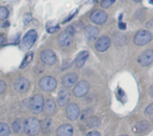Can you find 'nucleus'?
<instances>
[{
	"mask_svg": "<svg viewBox=\"0 0 153 136\" xmlns=\"http://www.w3.org/2000/svg\"><path fill=\"white\" fill-rule=\"evenodd\" d=\"M150 94H151V96L153 98V85L150 88Z\"/></svg>",
	"mask_w": 153,
	"mask_h": 136,
	"instance_id": "f704fd0d",
	"label": "nucleus"
},
{
	"mask_svg": "<svg viewBox=\"0 0 153 136\" xmlns=\"http://www.w3.org/2000/svg\"><path fill=\"white\" fill-rule=\"evenodd\" d=\"M78 80V75L76 74L71 73V74H65L63 78H62V83L65 87H72L74 84H75V82Z\"/></svg>",
	"mask_w": 153,
	"mask_h": 136,
	"instance_id": "4468645a",
	"label": "nucleus"
},
{
	"mask_svg": "<svg viewBox=\"0 0 153 136\" xmlns=\"http://www.w3.org/2000/svg\"><path fill=\"white\" fill-rule=\"evenodd\" d=\"M90 90V85L86 81H82L76 84L74 89V95L77 98L84 97Z\"/></svg>",
	"mask_w": 153,
	"mask_h": 136,
	"instance_id": "0eeeda50",
	"label": "nucleus"
},
{
	"mask_svg": "<svg viewBox=\"0 0 153 136\" xmlns=\"http://www.w3.org/2000/svg\"><path fill=\"white\" fill-rule=\"evenodd\" d=\"M120 136H128V135H120Z\"/></svg>",
	"mask_w": 153,
	"mask_h": 136,
	"instance_id": "58836bf2",
	"label": "nucleus"
},
{
	"mask_svg": "<svg viewBox=\"0 0 153 136\" xmlns=\"http://www.w3.org/2000/svg\"><path fill=\"white\" fill-rule=\"evenodd\" d=\"M9 15V11L4 6H0V21L5 20Z\"/></svg>",
	"mask_w": 153,
	"mask_h": 136,
	"instance_id": "393cba45",
	"label": "nucleus"
},
{
	"mask_svg": "<svg viewBox=\"0 0 153 136\" xmlns=\"http://www.w3.org/2000/svg\"><path fill=\"white\" fill-rule=\"evenodd\" d=\"M84 32H85V37H86L87 39H89V40H93V39H95L98 37L99 33H100L99 29H97V28L94 27V26H91V25H90V26H87V27L85 28Z\"/></svg>",
	"mask_w": 153,
	"mask_h": 136,
	"instance_id": "a211bd4d",
	"label": "nucleus"
},
{
	"mask_svg": "<svg viewBox=\"0 0 153 136\" xmlns=\"http://www.w3.org/2000/svg\"><path fill=\"white\" fill-rule=\"evenodd\" d=\"M9 135L10 127L4 123H0V136H9Z\"/></svg>",
	"mask_w": 153,
	"mask_h": 136,
	"instance_id": "5701e85b",
	"label": "nucleus"
},
{
	"mask_svg": "<svg viewBox=\"0 0 153 136\" xmlns=\"http://www.w3.org/2000/svg\"><path fill=\"white\" fill-rule=\"evenodd\" d=\"M133 1H134V2H137V3H138V2H141L142 0H133Z\"/></svg>",
	"mask_w": 153,
	"mask_h": 136,
	"instance_id": "e433bc0d",
	"label": "nucleus"
},
{
	"mask_svg": "<svg viewBox=\"0 0 153 136\" xmlns=\"http://www.w3.org/2000/svg\"><path fill=\"white\" fill-rule=\"evenodd\" d=\"M41 61L47 65H53L57 61V56L55 52L51 49H44L40 53Z\"/></svg>",
	"mask_w": 153,
	"mask_h": 136,
	"instance_id": "39448f33",
	"label": "nucleus"
},
{
	"mask_svg": "<svg viewBox=\"0 0 153 136\" xmlns=\"http://www.w3.org/2000/svg\"><path fill=\"white\" fill-rule=\"evenodd\" d=\"M152 39V34L148 30H140L138 31L134 39V41L138 46H144L150 43Z\"/></svg>",
	"mask_w": 153,
	"mask_h": 136,
	"instance_id": "7ed1b4c3",
	"label": "nucleus"
},
{
	"mask_svg": "<svg viewBox=\"0 0 153 136\" xmlns=\"http://www.w3.org/2000/svg\"><path fill=\"white\" fill-rule=\"evenodd\" d=\"M4 37L3 35H0V47L2 46V44H3V42H4Z\"/></svg>",
	"mask_w": 153,
	"mask_h": 136,
	"instance_id": "72a5a7b5",
	"label": "nucleus"
},
{
	"mask_svg": "<svg viewBox=\"0 0 153 136\" xmlns=\"http://www.w3.org/2000/svg\"><path fill=\"white\" fill-rule=\"evenodd\" d=\"M39 86L44 91H52L56 88L57 82L52 76H44L39 80Z\"/></svg>",
	"mask_w": 153,
	"mask_h": 136,
	"instance_id": "f03ea898",
	"label": "nucleus"
},
{
	"mask_svg": "<svg viewBox=\"0 0 153 136\" xmlns=\"http://www.w3.org/2000/svg\"><path fill=\"white\" fill-rule=\"evenodd\" d=\"M118 27H119L121 30H126V24L124 23V22H119Z\"/></svg>",
	"mask_w": 153,
	"mask_h": 136,
	"instance_id": "473e14b6",
	"label": "nucleus"
},
{
	"mask_svg": "<svg viewBox=\"0 0 153 136\" xmlns=\"http://www.w3.org/2000/svg\"><path fill=\"white\" fill-rule=\"evenodd\" d=\"M6 90V83L4 81L0 80V94L4 93Z\"/></svg>",
	"mask_w": 153,
	"mask_h": 136,
	"instance_id": "7c9ffc66",
	"label": "nucleus"
},
{
	"mask_svg": "<svg viewBox=\"0 0 153 136\" xmlns=\"http://www.w3.org/2000/svg\"><path fill=\"white\" fill-rule=\"evenodd\" d=\"M121 1H123V2H126V0H121Z\"/></svg>",
	"mask_w": 153,
	"mask_h": 136,
	"instance_id": "4c0bfd02",
	"label": "nucleus"
},
{
	"mask_svg": "<svg viewBox=\"0 0 153 136\" xmlns=\"http://www.w3.org/2000/svg\"><path fill=\"white\" fill-rule=\"evenodd\" d=\"M116 0H102L101 2V6L103 8H108L109 6H111Z\"/></svg>",
	"mask_w": 153,
	"mask_h": 136,
	"instance_id": "cd10ccee",
	"label": "nucleus"
},
{
	"mask_svg": "<svg viewBox=\"0 0 153 136\" xmlns=\"http://www.w3.org/2000/svg\"><path fill=\"white\" fill-rule=\"evenodd\" d=\"M12 127L15 133H21L22 130H24V121L22 118H18L13 123Z\"/></svg>",
	"mask_w": 153,
	"mask_h": 136,
	"instance_id": "aec40b11",
	"label": "nucleus"
},
{
	"mask_svg": "<svg viewBox=\"0 0 153 136\" xmlns=\"http://www.w3.org/2000/svg\"><path fill=\"white\" fill-rule=\"evenodd\" d=\"M44 107V99L41 95L38 94L31 98L30 101V109L34 114H39L42 111Z\"/></svg>",
	"mask_w": 153,
	"mask_h": 136,
	"instance_id": "20e7f679",
	"label": "nucleus"
},
{
	"mask_svg": "<svg viewBox=\"0 0 153 136\" xmlns=\"http://www.w3.org/2000/svg\"><path fill=\"white\" fill-rule=\"evenodd\" d=\"M110 43H111L110 39L108 37H107V36H103V37H100L97 40V42L95 44V47H96V49L98 51L104 52V51H106L109 48Z\"/></svg>",
	"mask_w": 153,
	"mask_h": 136,
	"instance_id": "f8f14e48",
	"label": "nucleus"
},
{
	"mask_svg": "<svg viewBox=\"0 0 153 136\" xmlns=\"http://www.w3.org/2000/svg\"><path fill=\"white\" fill-rule=\"evenodd\" d=\"M87 136H100V133L93 131V132H90V133L87 135Z\"/></svg>",
	"mask_w": 153,
	"mask_h": 136,
	"instance_id": "2f4dec72",
	"label": "nucleus"
},
{
	"mask_svg": "<svg viewBox=\"0 0 153 136\" xmlns=\"http://www.w3.org/2000/svg\"><path fill=\"white\" fill-rule=\"evenodd\" d=\"M153 62V50L147 49L143 51L138 57V63L142 66H147Z\"/></svg>",
	"mask_w": 153,
	"mask_h": 136,
	"instance_id": "9b49d317",
	"label": "nucleus"
},
{
	"mask_svg": "<svg viewBox=\"0 0 153 136\" xmlns=\"http://www.w3.org/2000/svg\"><path fill=\"white\" fill-rule=\"evenodd\" d=\"M74 133L73 126L69 124L62 125L57 129V136H72Z\"/></svg>",
	"mask_w": 153,
	"mask_h": 136,
	"instance_id": "dca6fc26",
	"label": "nucleus"
},
{
	"mask_svg": "<svg viewBox=\"0 0 153 136\" xmlns=\"http://www.w3.org/2000/svg\"><path fill=\"white\" fill-rule=\"evenodd\" d=\"M37 32L36 30H29L22 38V47L24 48H30L33 44L35 43L36 39H37Z\"/></svg>",
	"mask_w": 153,
	"mask_h": 136,
	"instance_id": "423d86ee",
	"label": "nucleus"
},
{
	"mask_svg": "<svg viewBox=\"0 0 153 136\" xmlns=\"http://www.w3.org/2000/svg\"><path fill=\"white\" fill-rule=\"evenodd\" d=\"M149 127H150V123L147 121H142L137 124V128H138V131H140V132H144Z\"/></svg>",
	"mask_w": 153,
	"mask_h": 136,
	"instance_id": "b1692460",
	"label": "nucleus"
},
{
	"mask_svg": "<svg viewBox=\"0 0 153 136\" xmlns=\"http://www.w3.org/2000/svg\"><path fill=\"white\" fill-rule=\"evenodd\" d=\"M70 99V94L67 90L62 89L57 94V102L60 106H65L68 103Z\"/></svg>",
	"mask_w": 153,
	"mask_h": 136,
	"instance_id": "2eb2a0df",
	"label": "nucleus"
},
{
	"mask_svg": "<svg viewBox=\"0 0 153 136\" xmlns=\"http://www.w3.org/2000/svg\"><path fill=\"white\" fill-rule=\"evenodd\" d=\"M108 20V14L105 11L95 10L91 14V21L96 24H103Z\"/></svg>",
	"mask_w": 153,
	"mask_h": 136,
	"instance_id": "6e6552de",
	"label": "nucleus"
},
{
	"mask_svg": "<svg viewBox=\"0 0 153 136\" xmlns=\"http://www.w3.org/2000/svg\"><path fill=\"white\" fill-rule=\"evenodd\" d=\"M145 115L147 116H152L153 115V103H152L151 105H149L146 109H145Z\"/></svg>",
	"mask_w": 153,
	"mask_h": 136,
	"instance_id": "c85d7f7f",
	"label": "nucleus"
},
{
	"mask_svg": "<svg viewBox=\"0 0 153 136\" xmlns=\"http://www.w3.org/2000/svg\"><path fill=\"white\" fill-rule=\"evenodd\" d=\"M40 130V123L35 117H29L24 121V131L29 135H36Z\"/></svg>",
	"mask_w": 153,
	"mask_h": 136,
	"instance_id": "f257e3e1",
	"label": "nucleus"
},
{
	"mask_svg": "<svg viewBox=\"0 0 153 136\" xmlns=\"http://www.w3.org/2000/svg\"><path fill=\"white\" fill-rule=\"evenodd\" d=\"M88 57H89V52L88 51L80 52L75 58V65L78 68H82L85 65V62L87 61Z\"/></svg>",
	"mask_w": 153,
	"mask_h": 136,
	"instance_id": "6ab92c4d",
	"label": "nucleus"
},
{
	"mask_svg": "<svg viewBox=\"0 0 153 136\" xmlns=\"http://www.w3.org/2000/svg\"><path fill=\"white\" fill-rule=\"evenodd\" d=\"M88 124L89 126H98L100 124V122L97 117H91L88 121Z\"/></svg>",
	"mask_w": 153,
	"mask_h": 136,
	"instance_id": "bb28decb",
	"label": "nucleus"
},
{
	"mask_svg": "<svg viewBox=\"0 0 153 136\" xmlns=\"http://www.w3.org/2000/svg\"><path fill=\"white\" fill-rule=\"evenodd\" d=\"M13 87H14L16 91L21 92V93H24L30 88V82L24 77H19L14 81Z\"/></svg>",
	"mask_w": 153,
	"mask_h": 136,
	"instance_id": "1a4fd4ad",
	"label": "nucleus"
},
{
	"mask_svg": "<svg viewBox=\"0 0 153 136\" xmlns=\"http://www.w3.org/2000/svg\"><path fill=\"white\" fill-rule=\"evenodd\" d=\"M32 58H33V54H32L31 52L26 54V56H25L24 58H23V61L22 62V64H21V65H20V68H21V69H23V68H25L26 66H28V65L30 64V62L32 61Z\"/></svg>",
	"mask_w": 153,
	"mask_h": 136,
	"instance_id": "4be33fe9",
	"label": "nucleus"
},
{
	"mask_svg": "<svg viewBox=\"0 0 153 136\" xmlns=\"http://www.w3.org/2000/svg\"><path fill=\"white\" fill-rule=\"evenodd\" d=\"M56 109V104L54 100L48 99L46 101V103H44V112L46 115L50 116V115L54 114Z\"/></svg>",
	"mask_w": 153,
	"mask_h": 136,
	"instance_id": "f3484780",
	"label": "nucleus"
},
{
	"mask_svg": "<svg viewBox=\"0 0 153 136\" xmlns=\"http://www.w3.org/2000/svg\"><path fill=\"white\" fill-rule=\"evenodd\" d=\"M149 3H150V4H153V0H149Z\"/></svg>",
	"mask_w": 153,
	"mask_h": 136,
	"instance_id": "c9c22d12",
	"label": "nucleus"
},
{
	"mask_svg": "<svg viewBox=\"0 0 153 136\" xmlns=\"http://www.w3.org/2000/svg\"><path fill=\"white\" fill-rule=\"evenodd\" d=\"M65 115L66 117L69 120L74 121L78 118L79 115H80V109L79 107L75 104V103H71L68 104L65 109Z\"/></svg>",
	"mask_w": 153,
	"mask_h": 136,
	"instance_id": "9d476101",
	"label": "nucleus"
},
{
	"mask_svg": "<svg viewBox=\"0 0 153 136\" xmlns=\"http://www.w3.org/2000/svg\"><path fill=\"white\" fill-rule=\"evenodd\" d=\"M57 41L60 46L68 47L73 42V35H71L70 33H68L66 31L61 32L57 37Z\"/></svg>",
	"mask_w": 153,
	"mask_h": 136,
	"instance_id": "ddd939ff",
	"label": "nucleus"
},
{
	"mask_svg": "<svg viewBox=\"0 0 153 136\" xmlns=\"http://www.w3.org/2000/svg\"><path fill=\"white\" fill-rule=\"evenodd\" d=\"M42 128L44 131H49L51 129V120L49 119H47V120H44L42 121Z\"/></svg>",
	"mask_w": 153,
	"mask_h": 136,
	"instance_id": "a878e982",
	"label": "nucleus"
},
{
	"mask_svg": "<svg viewBox=\"0 0 153 136\" xmlns=\"http://www.w3.org/2000/svg\"><path fill=\"white\" fill-rule=\"evenodd\" d=\"M46 29H47V31L48 33H55V32H56L60 29V26H59L58 23H56V22L52 21V22H48Z\"/></svg>",
	"mask_w": 153,
	"mask_h": 136,
	"instance_id": "412c9836",
	"label": "nucleus"
},
{
	"mask_svg": "<svg viewBox=\"0 0 153 136\" xmlns=\"http://www.w3.org/2000/svg\"><path fill=\"white\" fill-rule=\"evenodd\" d=\"M23 22L25 23V24H28L30 22H31V20H32V16L30 14V13H26V14H24V16H23Z\"/></svg>",
	"mask_w": 153,
	"mask_h": 136,
	"instance_id": "c756f323",
	"label": "nucleus"
}]
</instances>
